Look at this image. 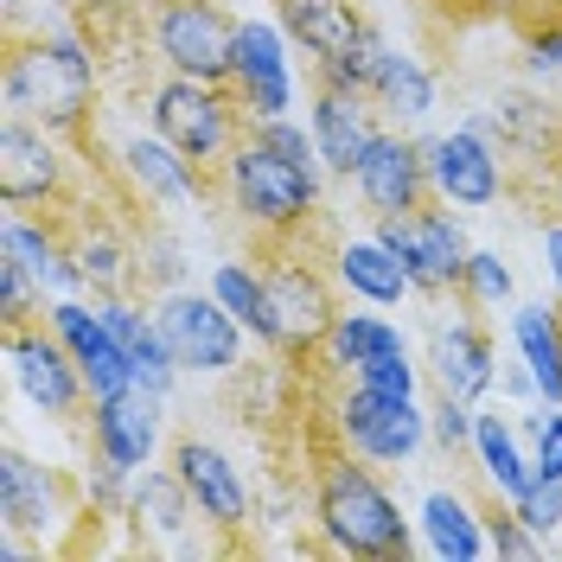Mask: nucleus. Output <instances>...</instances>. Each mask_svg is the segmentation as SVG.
Returning <instances> with one entry per match:
<instances>
[{
    "label": "nucleus",
    "instance_id": "obj_1",
    "mask_svg": "<svg viewBox=\"0 0 562 562\" xmlns=\"http://www.w3.org/2000/svg\"><path fill=\"white\" fill-rule=\"evenodd\" d=\"M97 97V65L77 38H33L7 58V115H26L38 128H77Z\"/></svg>",
    "mask_w": 562,
    "mask_h": 562
},
{
    "label": "nucleus",
    "instance_id": "obj_2",
    "mask_svg": "<svg viewBox=\"0 0 562 562\" xmlns=\"http://www.w3.org/2000/svg\"><path fill=\"white\" fill-rule=\"evenodd\" d=\"M314 512H319L326 543L346 550V557H409V525H403L396 498L351 460H333L319 473Z\"/></svg>",
    "mask_w": 562,
    "mask_h": 562
},
{
    "label": "nucleus",
    "instance_id": "obj_3",
    "mask_svg": "<svg viewBox=\"0 0 562 562\" xmlns=\"http://www.w3.org/2000/svg\"><path fill=\"white\" fill-rule=\"evenodd\" d=\"M231 199L244 211L249 224H262V231H294V224H307L319 205V179L307 167H294L288 154H276L269 140H237L231 147Z\"/></svg>",
    "mask_w": 562,
    "mask_h": 562
},
{
    "label": "nucleus",
    "instance_id": "obj_4",
    "mask_svg": "<svg viewBox=\"0 0 562 562\" xmlns=\"http://www.w3.org/2000/svg\"><path fill=\"white\" fill-rule=\"evenodd\" d=\"M154 45L179 77L224 83L237 58V20L217 0H160L154 7Z\"/></svg>",
    "mask_w": 562,
    "mask_h": 562
},
{
    "label": "nucleus",
    "instance_id": "obj_5",
    "mask_svg": "<svg viewBox=\"0 0 562 562\" xmlns=\"http://www.w3.org/2000/svg\"><path fill=\"white\" fill-rule=\"evenodd\" d=\"M154 128H160V140H173L179 154L192 160V167H211V160H231V147H237V115H231V103L211 90V83H199V77H167L160 90H154Z\"/></svg>",
    "mask_w": 562,
    "mask_h": 562
},
{
    "label": "nucleus",
    "instance_id": "obj_6",
    "mask_svg": "<svg viewBox=\"0 0 562 562\" xmlns=\"http://www.w3.org/2000/svg\"><path fill=\"white\" fill-rule=\"evenodd\" d=\"M160 333H167V346H173L179 371H231L237 364V314L217 301V294H192V288H179L160 301Z\"/></svg>",
    "mask_w": 562,
    "mask_h": 562
},
{
    "label": "nucleus",
    "instance_id": "obj_7",
    "mask_svg": "<svg viewBox=\"0 0 562 562\" xmlns=\"http://www.w3.org/2000/svg\"><path fill=\"white\" fill-rule=\"evenodd\" d=\"M7 358H13V384L26 390V403L45 416H77V403L90 396L83 364L70 358L58 333H33V326H7Z\"/></svg>",
    "mask_w": 562,
    "mask_h": 562
},
{
    "label": "nucleus",
    "instance_id": "obj_8",
    "mask_svg": "<svg viewBox=\"0 0 562 562\" xmlns=\"http://www.w3.org/2000/svg\"><path fill=\"white\" fill-rule=\"evenodd\" d=\"M378 237L396 249L416 288H460L467 276V237L448 211H409V217H378Z\"/></svg>",
    "mask_w": 562,
    "mask_h": 562
},
{
    "label": "nucleus",
    "instance_id": "obj_9",
    "mask_svg": "<svg viewBox=\"0 0 562 562\" xmlns=\"http://www.w3.org/2000/svg\"><path fill=\"white\" fill-rule=\"evenodd\" d=\"M351 186L364 192V205L378 217H409V211H422V192L435 186L428 179V147H409L403 135H371Z\"/></svg>",
    "mask_w": 562,
    "mask_h": 562
},
{
    "label": "nucleus",
    "instance_id": "obj_10",
    "mask_svg": "<svg viewBox=\"0 0 562 562\" xmlns=\"http://www.w3.org/2000/svg\"><path fill=\"white\" fill-rule=\"evenodd\" d=\"M339 428L364 460H409L422 448V409L416 396H390V390L358 384L339 409Z\"/></svg>",
    "mask_w": 562,
    "mask_h": 562
},
{
    "label": "nucleus",
    "instance_id": "obj_11",
    "mask_svg": "<svg viewBox=\"0 0 562 562\" xmlns=\"http://www.w3.org/2000/svg\"><path fill=\"white\" fill-rule=\"evenodd\" d=\"M65 186V154L52 147V128L26 115L0 122V199L7 205H45Z\"/></svg>",
    "mask_w": 562,
    "mask_h": 562
},
{
    "label": "nucleus",
    "instance_id": "obj_12",
    "mask_svg": "<svg viewBox=\"0 0 562 562\" xmlns=\"http://www.w3.org/2000/svg\"><path fill=\"white\" fill-rule=\"evenodd\" d=\"M52 333H58L70 346V358L83 364V384H90L97 403H103V396H122V390L135 384V364H128V351L109 333L103 314H90V307H77V301H58V307H52Z\"/></svg>",
    "mask_w": 562,
    "mask_h": 562
},
{
    "label": "nucleus",
    "instance_id": "obj_13",
    "mask_svg": "<svg viewBox=\"0 0 562 562\" xmlns=\"http://www.w3.org/2000/svg\"><path fill=\"white\" fill-rule=\"evenodd\" d=\"M231 83L256 122H276L281 109L294 103V83H288V58H281V33L262 20L237 26V58H231Z\"/></svg>",
    "mask_w": 562,
    "mask_h": 562
},
{
    "label": "nucleus",
    "instance_id": "obj_14",
    "mask_svg": "<svg viewBox=\"0 0 562 562\" xmlns=\"http://www.w3.org/2000/svg\"><path fill=\"white\" fill-rule=\"evenodd\" d=\"M428 179L448 205H467L480 211L498 199V154L486 147L480 128H454V135L428 140Z\"/></svg>",
    "mask_w": 562,
    "mask_h": 562
},
{
    "label": "nucleus",
    "instance_id": "obj_15",
    "mask_svg": "<svg viewBox=\"0 0 562 562\" xmlns=\"http://www.w3.org/2000/svg\"><path fill=\"white\" fill-rule=\"evenodd\" d=\"M154 441H160V396L154 390L128 384L122 396H103L97 403V454L109 467H122V473L147 467Z\"/></svg>",
    "mask_w": 562,
    "mask_h": 562
},
{
    "label": "nucleus",
    "instance_id": "obj_16",
    "mask_svg": "<svg viewBox=\"0 0 562 562\" xmlns=\"http://www.w3.org/2000/svg\"><path fill=\"white\" fill-rule=\"evenodd\" d=\"M173 473L186 480L192 505H199V518H211L217 530L244 525V512H249L244 480H237V467L217 454V448H205V441H179L173 448Z\"/></svg>",
    "mask_w": 562,
    "mask_h": 562
},
{
    "label": "nucleus",
    "instance_id": "obj_17",
    "mask_svg": "<svg viewBox=\"0 0 562 562\" xmlns=\"http://www.w3.org/2000/svg\"><path fill=\"white\" fill-rule=\"evenodd\" d=\"M269 301H276V319H281V346H314L333 333V294L326 281L307 269V262H276L269 269Z\"/></svg>",
    "mask_w": 562,
    "mask_h": 562
},
{
    "label": "nucleus",
    "instance_id": "obj_18",
    "mask_svg": "<svg viewBox=\"0 0 562 562\" xmlns=\"http://www.w3.org/2000/svg\"><path fill=\"white\" fill-rule=\"evenodd\" d=\"M428 364H435V384H441V396H460V403H473V396L492 384V339L480 333V326H473V319L435 326Z\"/></svg>",
    "mask_w": 562,
    "mask_h": 562
},
{
    "label": "nucleus",
    "instance_id": "obj_19",
    "mask_svg": "<svg viewBox=\"0 0 562 562\" xmlns=\"http://www.w3.org/2000/svg\"><path fill=\"white\" fill-rule=\"evenodd\" d=\"M364 97H346V90H319L314 97V140H319V160L333 173H358L364 147H371V122H364Z\"/></svg>",
    "mask_w": 562,
    "mask_h": 562
},
{
    "label": "nucleus",
    "instance_id": "obj_20",
    "mask_svg": "<svg viewBox=\"0 0 562 562\" xmlns=\"http://www.w3.org/2000/svg\"><path fill=\"white\" fill-rule=\"evenodd\" d=\"M52 512H58L52 473L33 467L20 448H7V454H0V518H7V530H13V537H20V530H45Z\"/></svg>",
    "mask_w": 562,
    "mask_h": 562
},
{
    "label": "nucleus",
    "instance_id": "obj_21",
    "mask_svg": "<svg viewBox=\"0 0 562 562\" xmlns=\"http://www.w3.org/2000/svg\"><path fill=\"white\" fill-rule=\"evenodd\" d=\"M122 167H128V179H135L147 199H160V205H186L192 192H199V167L179 154L173 140H128L122 147Z\"/></svg>",
    "mask_w": 562,
    "mask_h": 562
},
{
    "label": "nucleus",
    "instance_id": "obj_22",
    "mask_svg": "<svg viewBox=\"0 0 562 562\" xmlns=\"http://www.w3.org/2000/svg\"><path fill=\"white\" fill-rule=\"evenodd\" d=\"M276 7H281V33L301 38L319 65L339 58V52L351 45V33L364 26V20L351 13V0H276Z\"/></svg>",
    "mask_w": 562,
    "mask_h": 562
},
{
    "label": "nucleus",
    "instance_id": "obj_23",
    "mask_svg": "<svg viewBox=\"0 0 562 562\" xmlns=\"http://www.w3.org/2000/svg\"><path fill=\"white\" fill-rule=\"evenodd\" d=\"M339 276H346L351 294H364V301H378V307H396V301L416 288L409 269L396 262V249H390L384 237H364V244L339 249Z\"/></svg>",
    "mask_w": 562,
    "mask_h": 562
},
{
    "label": "nucleus",
    "instance_id": "obj_24",
    "mask_svg": "<svg viewBox=\"0 0 562 562\" xmlns=\"http://www.w3.org/2000/svg\"><path fill=\"white\" fill-rule=\"evenodd\" d=\"M422 530H428V550L448 562H480L492 550V537L480 530V518L467 512V498H454V492H428Z\"/></svg>",
    "mask_w": 562,
    "mask_h": 562
},
{
    "label": "nucleus",
    "instance_id": "obj_25",
    "mask_svg": "<svg viewBox=\"0 0 562 562\" xmlns=\"http://www.w3.org/2000/svg\"><path fill=\"white\" fill-rule=\"evenodd\" d=\"M0 256H13L38 288H70L77 281V262H70V249L52 237V231H38L26 217H7V231H0Z\"/></svg>",
    "mask_w": 562,
    "mask_h": 562
},
{
    "label": "nucleus",
    "instance_id": "obj_26",
    "mask_svg": "<svg viewBox=\"0 0 562 562\" xmlns=\"http://www.w3.org/2000/svg\"><path fill=\"white\" fill-rule=\"evenodd\" d=\"M512 339H518V358H525L530 384L543 390L550 403H562V326L543 307H518L512 314Z\"/></svg>",
    "mask_w": 562,
    "mask_h": 562
},
{
    "label": "nucleus",
    "instance_id": "obj_27",
    "mask_svg": "<svg viewBox=\"0 0 562 562\" xmlns=\"http://www.w3.org/2000/svg\"><path fill=\"white\" fill-rule=\"evenodd\" d=\"M211 294L237 314V326H249L256 339L281 346V319H276V301H269V276H249L244 262H224V269L211 276Z\"/></svg>",
    "mask_w": 562,
    "mask_h": 562
},
{
    "label": "nucleus",
    "instance_id": "obj_28",
    "mask_svg": "<svg viewBox=\"0 0 562 562\" xmlns=\"http://www.w3.org/2000/svg\"><path fill=\"white\" fill-rule=\"evenodd\" d=\"M326 346H333L339 364L364 371V364H378V358H390V351H403V333H396L390 319H371V314H339L333 333H326Z\"/></svg>",
    "mask_w": 562,
    "mask_h": 562
},
{
    "label": "nucleus",
    "instance_id": "obj_29",
    "mask_svg": "<svg viewBox=\"0 0 562 562\" xmlns=\"http://www.w3.org/2000/svg\"><path fill=\"white\" fill-rule=\"evenodd\" d=\"M384 58H390V45L371 33V26H358L346 52L319 65V77H326V90H346V97H378V70H384Z\"/></svg>",
    "mask_w": 562,
    "mask_h": 562
},
{
    "label": "nucleus",
    "instance_id": "obj_30",
    "mask_svg": "<svg viewBox=\"0 0 562 562\" xmlns=\"http://www.w3.org/2000/svg\"><path fill=\"white\" fill-rule=\"evenodd\" d=\"M473 441H480V460H486L492 486L505 492V498H525L530 486H537V467H525L518 460V448H512V428L498 416H473Z\"/></svg>",
    "mask_w": 562,
    "mask_h": 562
},
{
    "label": "nucleus",
    "instance_id": "obj_31",
    "mask_svg": "<svg viewBox=\"0 0 562 562\" xmlns=\"http://www.w3.org/2000/svg\"><path fill=\"white\" fill-rule=\"evenodd\" d=\"M378 103L396 109V115H428L435 109V77L409 52H390L384 70H378Z\"/></svg>",
    "mask_w": 562,
    "mask_h": 562
},
{
    "label": "nucleus",
    "instance_id": "obj_32",
    "mask_svg": "<svg viewBox=\"0 0 562 562\" xmlns=\"http://www.w3.org/2000/svg\"><path fill=\"white\" fill-rule=\"evenodd\" d=\"M70 262H77V281H90L97 294L122 288V249L109 244V237H83V244L70 249Z\"/></svg>",
    "mask_w": 562,
    "mask_h": 562
},
{
    "label": "nucleus",
    "instance_id": "obj_33",
    "mask_svg": "<svg viewBox=\"0 0 562 562\" xmlns=\"http://www.w3.org/2000/svg\"><path fill=\"white\" fill-rule=\"evenodd\" d=\"M460 288H467L473 301L498 307V301L512 294V269H505L498 256H486V249H473V256H467V276H460Z\"/></svg>",
    "mask_w": 562,
    "mask_h": 562
},
{
    "label": "nucleus",
    "instance_id": "obj_34",
    "mask_svg": "<svg viewBox=\"0 0 562 562\" xmlns=\"http://www.w3.org/2000/svg\"><path fill=\"white\" fill-rule=\"evenodd\" d=\"M512 512H518L537 537H550V530L562 525V480H537L525 498H512Z\"/></svg>",
    "mask_w": 562,
    "mask_h": 562
},
{
    "label": "nucleus",
    "instance_id": "obj_35",
    "mask_svg": "<svg viewBox=\"0 0 562 562\" xmlns=\"http://www.w3.org/2000/svg\"><path fill=\"white\" fill-rule=\"evenodd\" d=\"M262 140H269V147H276V154H288V160H294V167H307V173H314V167H326V160H319V140H314V128H294V122H262Z\"/></svg>",
    "mask_w": 562,
    "mask_h": 562
},
{
    "label": "nucleus",
    "instance_id": "obj_36",
    "mask_svg": "<svg viewBox=\"0 0 562 562\" xmlns=\"http://www.w3.org/2000/svg\"><path fill=\"white\" fill-rule=\"evenodd\" d=\"M33 288L38 281L13 262V256H0V319L7 326H26V307H33Z\"/></svg>",
    "mask_w": 562,
    "mask_h": 562
},
{
    "label": "nucleus",
    "instance_id": "obj_37",
    "mask_svg": "<svg viewBox=\"0 0 562 562\" xmlns=\"http://www.w3.org/2000/svg\"><path fill=\"white\" fill-rule=\"evenodd\" d=\"M358 384L390 390V396H416V371H409V351H390V358H378V364H364V371H358Z\"/></svg>",
    "mask_w": 562,
    "mask_h": 562
},
{
    "label": "nucleus",
    "instance_id": "obj_38",
    "mask_svg": "<svg viewBox=\"0 0 562 562\" xmlns=\"http://www.w3.org/2000/svg\"><path fill=\"white\" fill-rule=\"evenodd\" d=\"M537 480H562V403H557V416H543L537 422Z\"/></svg>",
    "mask_w": 562,
    "mask_h": 562
},
{
    "label": "nucleus",
    "instance_id": "obj_39",
    "mask_svg": "<svg viewBox=\"0 0 562 562\" xmlns=\"http://www.w3.org/2000/svg\"><path fill=\"white\" fill-rule=\"evenodd\" d=\"M492 550H498V557H537V550H543V537L512 512V518H498V525H492Z\"/></svg>",
    "mask_w": 562,
    "mask_h": 562
},
{
    "label": "nucleus",
    "instance_id": "obj_40",
    "mask_svg": "<svg viewBox=\"0 0 562 562\" xmlns=\"http://www.w3.org/2000/svg\"><path fill=\"white\" fill-rule=\"evenodd\" d=\"M435 435H441V448H460V441L473 435V409H467L460 396H441V409H435Z\"/></svg>",
    "mask_w": 562,
    "mask_h": 562
},
{
    "label": "nucleus",
    "instance_id": "obj_41",
    "mask_svg": "<svg viewBox=\"0 0 562 562\" xmlns=\"http://www.w3.org/2000/svg\"><path fill=\"white\" fill-rule=\"evenodd\" d=\"M530 65H537V70H562V26L530 45Z\"/></svg>",
    "mask_w": 562,
    "mask_h": 562
},
{
    "label": "nucleus",
    "instance_id": "obj_42",
    "mask_svg": "<svg viewBox=\"0 0 562 562\" xmlns=\"http://www.w3.org/2000/svg\"><path fill=\"white\" fill-rule=\"evenodd\" d=\"M543 249H550V276H557V288H562V231L550 224V237H543Z\"/></svg>",
    "mask_w": 562,
    "mask_h": 562
},
{
    "label": "nucleus",
    "instance_id": "obj_43",
    "mask_svg": "<svg viewBox=\"0 0 562 562\" xmlns=\"http://www.w3.org/2000/svg\"><path fill=\"white\" fill-rule=\"evenodd\" d=\"M90 7H140V0H90Z\"/></svg>",
    "mask_w": 562,
    "mask_h": 562
},
{
    "label": "nucleus",
    "instance_id": "obj_44",
    "mask_svg": "<svg viewBox=\"0 0 562 562\" xmlns=\"http://www.w3.org/2000/svg\"><path fill=\"white\" fill-rule=\"evenodd\" d=\"M557 192H562V167H557Z\"/></svg>",
    "mask_w": 562,
    "mask_h": 562
}]
</instances>
